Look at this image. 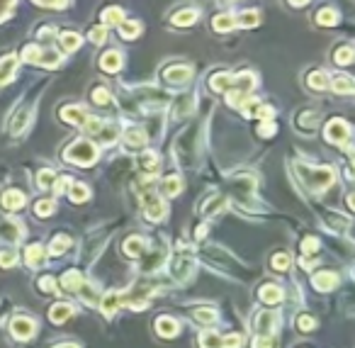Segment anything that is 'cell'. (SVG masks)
I'll return each mask as SVG.
<instances>
[{
	"instance_id": "cell-7",
	"label": "cell",
	"mask_w": 355,
	"mask_h": 348,
	"mask_svg": "<svg viewBox=\"0 0 355 348\" xmlns=\"http://www.w3.org/2000/svg\"><path fill=\"white\" fill-rule=\"evenodd\" d=\"M25 202H27V197H25V193H20V190H5L3 197H0V205L8 209V212H17L20 207H25Z\"/></svg>"
},
{
	"instance_id": "cell-20",
	"label": "cell",
	"mask_w": 355,
	"mask_h": 348,
	"mask_svg": "<svg viewBox=\"0 0 355 348\" xmlns=\"http://www.w3.org/2000/svg\"><path fill=\"white\" fill-rule=\"evenodd\" d=\"M44 258H46V251H44V246L34 244V246H29V249H27V263L32 265V268H37L39 263H44Z\"/></svg>"
},
{
	"instance_id": "cell-6",
	"label": "cell",
	"mask_w": 355,
	"mask_h": 348,
	"mask_svg": "<svg viewBox=\"0 0 355 348\" xmlns=\"http://www.w3.org/2000/svg\"><path fill=\"white\" fill-rule=\"evenodd\" d=\"M333 183V170L331 168H314L312 173H309V185L314 188V190H324Z\"/></svg>"
},
{
	"instance_id": "cell-59",
	"label": "cell",
	"mask_w": 355,
	"mask_h": 348,
	"mask_svg": "<svg viewBox=\"0 0 355 348\" xmlns=\"http://www.w3.org/2000/svg\"><path fill=\"white\" fill-rule=\"evenodd\" d=\"M56 348H78V346H73V343H66V346H56Z\"/></svg>"
},
{
	"instance_id": "cell-9",
	"label": "cell",
	"mask_w": 355,
	"mask_h": 348,
	"mask_svg": "<svg viewBox=\"0 0 355 348\" xmlns=\"http://www.w3.org/2000/svg\"><path fill=\"white\" fill-rule=\"evenodd\" d=\"M312 282H314V287H319V290H324V293H326V290H333V287L338 285V275H336V273H331V270H319Z\"/></svg>"
},
{
	"instance_id": "cell-26",
	"label": "cell",
	"mask_w": 355,
	"mask_h": 348,
	"mask_svg": "<svg viewBox=\"0 0 355 348\" xmlns=\"http://www.w3.org/2000/svg\"><path fill=\"white\" fill-rule=\"evenodd\" d=\"M120 305H122V295L120 293H109L102 297V309H105V314H112Z\"/></svg>"
},
{
	"instance_id": "cell-1",
	"label": "cell",
	"mask_w": 355,
	"mask_h": 348,
	"mask_svg": "<svg viewBox=\"0 0 355 348\" xmlns=\"http://www.w3.org/2000/svg\"><path fill=\"white\" fill-rule=\"evenodd\" d=\"M66 158L73 161V163H78V166H90V163L97 158V149L90 144V141L78 139L69 151H66Z\"/></svg>"
},
{
	"instance_id": "cell-5",
	"label": "cell",
	"mask_w": 355,
	"mask_h": 348,
	"mask_svg": "<svg viewBox=\"0 0 355 348\" xmlns=\"http://www.w3.org/2000/svg\"><path fill=\"white\" fill-rule=\"evenodd\" d=\"M10 329H13V336L15 338H20V341H25L29 336L34 334V329H37V324L32 317H15L13 324H10Z\"/></svg>"
},
{
	"instance_id": "cell-34",
	"label": "cell",
	"mask_w": 355,
	"mask_h": 348,
	"mask_svg": "<svg viewBox=\"0 0 355 348\" xmlns=\"http://www.w3.org/2000/svg\"><path fill=\"white\" fill-rule=\"evenodd\" d=\"M69 246H71V239L64 237V234H58V237L51 241V253H54V256H61V253L69 249Z\"/></svg>"
},
{
	"instance_id": "cell-23",
	"label": "cell",
	"mask_w": 355,
	"mask_h": 348,
	"mask_svg": "<svg viewBox=\"0 0 355 348\" xmlns=\"http://www.w3.org/2000/svg\"><path fill=\"white\" fill-rule=\"evenodd\" d=\"M224 205H226V200L221 195H212L205 205H202V212H205V214H217V212L224 209Z\"/></svg>"
},
{
	"instance_id": "cell-17",
	"label": "cell",
	"mask_w": 355,
	"mask_h": 348,
	"mask_svg": "<svg viewBox=\"0 0 355 348\" xmlns=\"http://www.w3.org/2000/svg\"><path fill=\"white\" fill-rule=\"evenodd\" d=\"M73 314V307L71 305H54L51 307V312H49V319L54 321V324H61V321H66Z\"/></svg>"
},
{
	"instance_id": "cell-4",
	"label": "cell",
	"mask_w": 355,
	"mask_h": 348,
	"mask_svg": "<svg viewBox=\"0 0 355 348\" xmlns=\"http://www.w3.org/2000/svg\"><path fill=\"white\" fill-rule=\"evenodd\" d=\"M350 137V127L348 122H343V120H331L326 127V139L331 144H343V141Z\"/></svg>"
},
{
	"instance_id": "cell-29",
	"label": "cell",
	"mask_w": 355,
	"mask_h": 348,
	"mask_svg": "<svg viewBox=\"0 0 355 348\" xmlns=\"http://www.w3.org/2000/svg\"><path fill=\"white\" fill-rule=\"evenodd\" d=\"M117 27H120V32H122V37H127V39H134L139 32H141V25H139V22H124L122 20Z\"/></svg>"
},
{
	"instance_id": "cell-11",
	"label": "cell",
	"mask_w": 355,
	"mask_h": 348,
	"mask_svg": "<svg viewBox=\"0 0 355 348\" xmlns=\"http://www.w3.org/2000/svg\"><path fill=\"white\" fill-rule=\"evenodd\" d=\"M29 117H32L29 107H22V110H17V114H15L13 122H10V132H13V134H22V132H25V127L29 125Z\"/></svg>"
},
{
	"instance_id": "cell-30",
	"label": "cell",
	"mask_w": 355,
	"mask_h": 348,
	"mask_svg": "<svg viewBox=\"0 0 355 348\" xmlns=\"http://www.w3.org/2000/svg\"><path fill=\"white\" fill-rule=\"evenodd\" d=\"M163 190H165V195H178L183 190V181L178 176H170V178L163 181Z\"/></svg>"
},
{
	"instance_id": "cell-32",
	"label": "cell",
	"mask_w": 355,
	"mask_h": 348,
	"mask_svg": "<svg viewBox=\"0 0 355 348\" xmlns=\"http://www.w3.org/2000/svg\"><path fill=\"white\" fill-rule=\"evenodd\" d=\"M316 22H319V25H326V27H331V25H336V22H338V13H336V10H321V13L316 15Z\"/></svg>"
},
{
	"instance_id": "cell-51",
	"label": "cell",
	"mask_w": 355,
	"mask_h": 348,
	"mask_svg": "<svg viewBox=\"0 0 355 348\" xmlns=\"http://www.w3.org/2000/svg\"><path fill=\"white\" fill-rule=\"evenodd\" d=\"M253 114H258L260 120H270V117H273V107H270V105H258Z\"/></svg>"
},
{
	"instance_id": "cell-56",
	"label": "cell",
	"mask_w": 355,
	"mask_h": 348,
	"mask_svg": "<svg viewBox=\"0 0 355 348\" xmlns=\"http://www.w3.org/2000/svg\"><path fill=\"white\" fill-rule=\"evenodd\" d=\"M39 5H46V8H64L69 5V0H37Z\"/></svg>"
},
{
	"instance_id": "cell-2",
	"label": "cell",
	"mask_w": 355,
	"mask_h": 348,
	"mask_svg": "<svg viewBox=\"0 0 355 348\" xmlns=\"http://www.w3.org/2000/svg\"><path fill=\"white\" fill-rule=\"evenodd\" d=\"M253 324H256V331H258V336H270L275 329H277L280 317H277V312L263 309V312H258V314L253 317Z\"/></svg>"
},
{
	"instance_id": "cell-48",
	"label": "cell",
	"mask_w": 355,
	"mask_h": 348,
	"mask_svg": "<svg viewBox=\"0 0 355 348\" xmlns=\"http://www.w3.org/2000/svg\"><path fill=\"white\" fill-rule=\"evenodd\" d=\"M37 183H39V188H49V185L54 183V173H51V170H41Z\"/></svg>"
},
{
	"instance_id": "cell-15",
	"label": "cell",
	"mask_w": 355,
	"mask_h": 348,
	"mask_svg": "<svg viewBox=\"0 0 355 348\" xmlns=\"http://www.w3.org/2000/svg\"><path fill=\"white\" fill-rule=\"evenodd\" d=\"M61 285H64V290H71V293H76V290H81L83 285V275L78 270H69L64 278H61Z\"/></svg>"
},
{
	"instance_id": "cell-54",
	"label": "cell",
	"mask_w": 355,
	"mask_h": 348,
	"mask_svg": "<svg viewBox=\"0 0 355 348\" xmlns=\"http://www.w3.org/2000/svg\"><path fill=\"white\" fill-rule=\"evenodd\" d=\"M39 287H41V293H54V290H56V287H54V278H49V275H46V278H41Z\"/></svg>"
},
{
	"instance_id": "cell-46",
	"label": "cell",
	"mask_w": 355,
	"mask_h": 348,
	"mask_svg": "<svg viewBox=\"0 0 355 348\" xmlns=\"http://www.w3.org/2000/svg\"><path fill=\"white\" fill-rule=\"evenodd\" d=\"M93 100H95L97 105H109V93L107 90H105V88H95V90H93Z\"/></svg>"
},
{
	"instance_id": "cell-8",
	"label": "cell",
	"mask_w": 355,
	"mask_h": 348,
	"mask_svg": "<svg viewBox=\"0 0 355 348\" xmlns=\"http://www.w3.org/2000/svg\"><path fill=\"white\" fill-rule=\"evenodd\" d=\"M156 331L165 338H173V336L180 334V324H178L173 317H158L156 319Z\"/></svg>"
},
{
	"instance_id": "cell-14",
	"label": "cell",
	"mask_w": 355,
	"mask_h": 348,
	"mask_svg": "<svg viewBox=\"0 0 355 348\" xmlns=\"http://www.w3.org/2000/svg\"><path fill=\"white\" fill-rule=\"evenodd\" d=\"M192 268H195V263H192V258H180L175 263V268H173V275H175L178 280H185L192 275Z\"/></svg>"
},
{
	"instance_id": "cell-21",
	"label": "cell",
	"mask_w": 355,
	"mask_h": 348,
	"mask_svg": "<svg viewBox=\"0 0 355 348\" xmlns=\"http://www.w3.org/2000/svg\"><path fill=\"white\" fill-rule=\"evenodd\" d=\"M81 34H76V32H66V34H61V49L64 51H76L78 46H81Z\"/></svg>"
},
{
	"instance_id": "cell-16",
	"label": "cell",
	"mask_w": 355,
	"mask_h": 348,
	"mask_svg": "<svg viewBox=\"0 0 355 348\" xmlns=\"http://www.w3.org/2000/svg\"><path fill=\"white\" fill-rule=\"evenodd\" d=\"M260 300H263L265 305H277V302L282 300V290H280L277 285H265V287L260 290Z\"/></svg>"
},
{
	"instance_id": "cell-50",
	"label": "cell",
	"mask_w": 355,
	"mask_h": 348,
	"mask_svg": "<svg viewBox=\"0 0 355 348\" xmlns=\"http://www.w3.org/2000/svg\"><path fill=\"white\" fill-rule=\"evenodd\" d=\"M69 185H71V178H58V181L54 183V193L56 195H64V193L69 190Z\"/></svg>"
},
{
	"instance_id": "cell-42",
	"label": "cell",
	"mask_w": 355,
	"mask_h": 348,
	"mask_svg": "<svg viewBox=\"0 0 355 348\" xmlns=\"http://www.w3.org/2000/svg\"><path fill=\"white\" fill-rule=\"evenodd\" d=\"M3 237H5V239H20V237H22V231H20V224L5 222V226H3Z\"/></svg>"
},
{
	"instance_id": "cell-25",
	"label": "cell",
	"mask_w": 355,
	"mask_h": 348,
	"mask_svg": "<svg viewBox=\"0 0 355 348\" xmlns=\"http://www.w3.org/2000/svg\"><path fill=\"white\" fill-rule=\"evenodd\" d=\"M124 253L127 256H141L144 253V241L141 237H129L124 241Z\"/></svg>"
},
{
	"instance_id": "cell-19",
	"label": "cell",
	"mask_w": 355,
	"mask_h": 348,
	"mask_svg": "<svg viewBox=\"0 0 355 348\" xmlns=\"http://www.w3.org/2000/svg\"><path fill=\"white\" fill-rule=\"evenodd\" d=\"M333 90L336 93H343V95H350L355 90V83H353V78L350 76H338V78H333Z\"/></svg>"
},
{
	"instance_id": "cell-31",
	"label": "cell",
	"mask_w": 355,
	"mask_h": 348,
	"mask_svg": "<svg viewBox=\"0 0 355 348\" xmlns=\"http://www.w3.org/2000/svg\"><path fill=\"white\" fill-rule=\"evenodd\" d=\"M122 22V10L120 8H107L102 13V25H120Z\"/></svg>"
},
{
	"instance_id": "cell-57",
	"label": "cell",
	"mask_w": 355,
	"mask_h": 348,
	"mask_svg": "<svg viewBox=\"0 0 355 348\" xmlns=\"http://www.w3.org/2000/svg\"><path fill=\"white\" fill-rule=\"evenodd\" d=\"M100 137H102L105 144H112V141L117 139V132H114V129H105V134H100Z\"/></svg>"
},
{
	"instance_id": "cell-24",
	"label": "cell",
	"mask_w": 355,
	"mask_h": 348,
	"mask_svg": "<svg viewBox=\"0 0 355 348\" xmlns=\"http://www.w3.org/2000/svg\"><path fill=\"white\" fill-rule=\"evenodd\" d=\"M124 139L129 146H144L146 144V132L144 129H127L124 132Z\"/></svg>"
},
{
	"instance_id": "cell-45",
	"label": "cell",
	"mask_w": 355,
	"mask_h": 348,
	"mask_svg": "<svg viewBox=\"0 0 355 348\" xmlns=\"http://www.w3.org/2000/svg\"><path fill=\"white\" fill-rule=\"evenodd\" d=\"M297 326H300L302 331H312L316 326V321H314V317H309V314H300V317H297Z\"/></svg>"
},
{
	"instance_id": "cell-53",
	"label": "cell",
	"mask_w": 355,
	"mask_h": 348,
	"mask_svg": "<svg viewBox=\"0 0 355 348\" xmlns=\"http://www.w3.org/2000/svg\"><path fill=\"white\" fill-rule=\"evenodd\" d=\"M302 249H304V253H316L319 241H316V239H304V241H302Z\"/></svg>"
},
{
	"instance_id": "cell-49",
	"label": "cell",
	"mask_w": 355,
	"mask_h": 348,
	"mask_svg": "<svg viewBox=\"0 0 355 348\" xmlns=\"http://www.w3.org/2000/svg\"><path fill=\"white\" fill-rule=\"evenodd\" d=\"M275 132H277V127H275L273 122H263V125L258 127V134H260V137H273Z\"/></svg>"
},
{
	"instance_id": "cell-36",
	"label": "cell",
	"mask_w": 355,
	"mask_h": 348,
	"mask_svg": "<svg viewBox=\"0 0 355 348\" xmlns=\"http://www.w3.org/2000/svg\"><path fill=\"white\" fill-rule=\"evenodd\" d=\"M195 319L202 321V324H212V321H217V312L214 309H195Z\"/></svg>"
},
{
	"instance_id": "cell-33",
	"label": "cell",
	"mask_w": 355,
	"mask_h": 348,
	"mask_svg": "<svg viewBox=\"0 0 355 348\" xmlns=\"http://www.w3.org/2000/svg\"><path fill=\"white\" fill-rule=\"evenodd\" d=\"M309 85H312L314 90H324V88L328 85L326 73H324V71H314V73L309 76Z\"/></svg>"
},
{
	"instance_id": "cell-12",
	"label": "cell",
	"mask_w": 355,
	"mask_h": 348,
	"mask_svg": "<svg viewBox=\"0 0 355 348\" xmlns=\"http://www.w3.org/2000/svg\"><path fill=\"white\" fill-rule=\"evenodd\" d=\"M100 66L107 71V73H117L122 69V54L120 51H107V54L100 59Z\"/></svg>"
},
{
	"instance_id": "cell-52",
	"label": "cell",
	"mask_w": 355,
	"mask_h": 348,
	"mask_svg": "<svg viewBox=\"0 0 355 348\" xmlns=\"http://www.w3.org/2000/svg\"><path fill=\"white\" fill-rule=\"evenodd\" d=\"M253 348H273L270 336H256V338H253Z\"/></svg>"
},
{
	"instance_id": "cell-40",
	"label": "cell",
	"mask_w": 355,
	"mask_h": 348,
	"mask_svg": "<svg viewBox=\"0 0 355 348\" xmlns=\"http://www.w3.org/2000/svg\"><path fill=\"white\" fill-rule=\"evenodd\" d=\"M88 195H90V193H88V188L81 185V183L71 188V200H73V202H83V200H88Z\"/></svg>"
},
{
	"instance_id": "cell-44",
	"label": "cell",
	"mask_w": 355,
	"mask_h": 348,
	"mask_svg": "<svg viewBox=\"0 0 355 348\" xmlns=\"http://www.w3.org/2000/svg\"><path fill=\"white\" fill-rule=\"evenodd\" d=\"M39 56H41V49L34 46V44H29V46L22 49V59H25V61H39Z\"/></svg>"
},
{
	"instance_id": "cell-41",
	"label": "cell",
	"mask_w": 355,
	"mask_h": 348,
	"mask_svg": "<svg viewBox=\"0 0 355 348\" xmlns=\"http://www.w3.org/2000/svg\"><path fill=\"white\" fill-rule=\"evenodd\" d=\"M34 212H37L39 217H49V214L54 212V202H51V200H39V202L34 205Z\"/></svg>"
},
{
	"instance_id": "cell-38",
	"label": "cell",
	"mask_w": 355,
	"mask_h": 348,
	"mask_svg": "<svg viewBox=\"0 0 355 348\" xmlns=\"http://www.w3.org/2000/svg\"><path fill=\"white\" fill-rule=\"evenodd\" d=\"M15 261H17V251L15 249L0 251V265H3V268H13Z\"/></svg>"
},
{
	"instance_id": "cell-43",
	"label": "cell",
	"mask_w": 355,
	"mask_h": 348,
	"mask_svg": "<svg viewBox=\"0 0 355 348\" xmlns=\"http://www.w3.org/2000/svg\"><path fill=\"white\" fill-rule=\"evenodd\" d=\"M244 336L241 334H229L226 338H221V348H241Z\"/></svg>"
},
{
	"instance_id": "cell-10",
	"label": "cell",
	"mask_w": 355,
	"mask_h": 348,
	"mask_svg": "<svg viewBox=\"0 0 355 348\" xmlns=\"http://www.w3.org/2000/svg\"><path fill=\"white\" fill-rule=\"evenodd\" d=\"M190 76H192L190 66H170L163 73V78L168 83H185V81H190Z\"/></svg>"
},
{
	"instance_id": "cell-47",
	"label": "cell",
	"mask_w": 355,
	"mask_h": 348,
	"mask_svg": "<svg viewBox=\"0 0 355 348\" xmlns=\"http://www.w3.org/2000/svg\"><path fill=\"white\" fill-rule=\"evenodd\" d=\"M90 39L95 44H102L105 39H107V32H105V27H93L90 29Z\"/></svg>"
},
{
	"instance_id": "cell-35",
	"label": "cell",
	"mask_w": 355,
	"mask_h": 348,
	"mask_svg": "<svg viewBox=\"0 0 355 348\" xmlns=\"http://www.w3.org/2000/svg\"><path fill=\"white\" fill-rule=\"evenodd\" d=\"M353 59H355V56H353V49H350V46H341V49L333 54V61H336V64H343V66H345V64H350Z\"/></svg>"
},
{
	"instance_id": "cell-39",
	"label": "cell",
	"mask_w": 355,
	"mask_h": 348,
	"mask_svg": "<svg viewBox=\"0 0 355 348\" xmlns=\"http://www.w3.org/2000/svg\"><path fill=\"white\" fill-rule=\"evenodd\" d=\"M289 263H292L289 253H275V256H273V268H275V270H287Z\"/></svg>"
},
{
	"instance_id": "cell-37",
	"label": "cell",
	"mask_w": 355,
	"mask_h": 348,
	"mask_svg": "<svg viewBox=\"0 0 355 348\" xmlns=\"http://www.w3.org/2000/svg\"><path fill=\"white\" fill-rule=\"evenodd\" d=\"M258 13L256 10H246V13H241V17L236 20L239 25H244V27H253V25H258Z\"/></svg>"
},
{
	"instance_id": "cell-58",
	"label": "cell",
	"mask_w": 355,
	"mask_h": 348,
	"mask_svg": "<svg viewBox=\"0 0 355 348\" xmlns=\"http://www.w3.org/2000/svg\"><path fill=\"white\" fill-rule=\"evenodd\" d=\"M289 3H292V5H304L307 0H289Z\"/></svg>"
},
{
	"instance_id": "cell-13",
	"label": "cell",
	"mask_w": 355,
	"mask_h": 348,
	"mask_svg": "<svg viewBox=\"0 0 355 348\" xmlns=\"http://www.w3.org/2000/svg\"><path fill=\"white\" fill-rule=\"evenodd\" d=\"M15 66H17V59L15 56H8V59H0V85L8 83L13 78Z\"/></svg>"
},
{
	"instance_id": "cell-3",
	"label": "cell",
	"mask_w": 355,
	"mask_h": 348,
	"mask_svg": "<svg viewBox=\"0 0 355 348\" xmlns=\"http://www.w3.org/2000/svg\"><path fill=\"white\" fill-rule=\"evenodd\" d=\"M144 212H146V217H149L151 222L163 219L165 217V202L161 200V195L146 190V193H144Z\"/></svg>"
},
{
	"instance_id": "cell-28",
	"label": "cell",
	"mask_w": 355,
	"mask_h": 348,
	"mask_svg": "<svg viewBox=\"0 0 355 348\" xmlns=\"http://www.w3.org/2000/svg\"><path fill=\"white\" fill-rule=\"evenodd\" d=\"M200 343H202V348H221V338L214 331H202L200 334Z\"/></svg>"
},
{
	"instance_id": "cell-55",
	"label": "cell",
	"mask_w": 355,
	"mask_h": 348,
	"mask_svg": "<svg viewBox=\"0 0 355 348\" xmlns=\"http://www.w3.org/2000/svg\"><path fill=\"white\" fill-rule=\"evenodd\" d=\"M15 0H0V20H5L8 13H10V8H13Z\"/></svg>"
},
{
	"instance_id": "cell-18",
	"label": "cell",
	"mask_w": 355,
	"mask_h": 348,
	"mask_svg": "<svg viewBox=\"0 0 355 348\" xmlns=\"http://www.w3.org/2000/svg\"><path fill=\"white\" fill-rule=\"evenodd\" d=\"M61 120L73 122V125H85L88 114H85V110H81V107H66V110L61 112Z\"/></svg>"
},
{
	"instance_id": "cell-27",
	"label": "cell",
	"mask_w": 355,
	"mask_h": 348,
	"mask_svg": "<svg viewBox=\"0 0 355 348\" xmlns=\"http://www.w3.org/2000/svg\"><path fill=\"white\" fill-rule=\"evenodd\" d=\"M197 20V13L195 10H183V13H178L175 17H173V25H178V27H188V25H192Z\"/></svg>"
},
{
	"instance_id": "cell-22",
	"label": "cell",
	"mask_w": 355,
	"mask_h": 348,
	"mask_svg": "<svg viewBox=\"0 0 355 348\" xmlns=\"http://www.w3.org/2000/svg\"><path fill=\"white\" fill-rule=\"evenodd\" d=\"M212 27L217 29V32H229L231 27H236V17L233 15H217L214 22H212Z\"/></svg>"
}]
</instances>
